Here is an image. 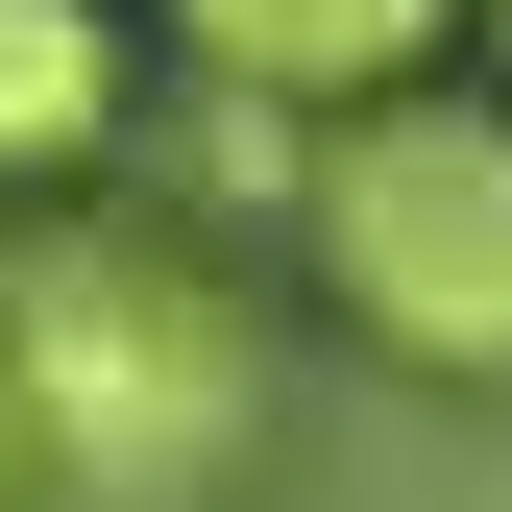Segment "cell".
<instances>
[{"mask_svg": "<svg viewBox=\"0 0 512 512\" xmlns=\"http://www.w3.org/2000/svg\"><path fill=\"white\" fill-rule=\"evenodd\" d=\"M0 391H25V512H196L269 439V342L196 244L25 220L0 244Z\"/></svg>", "mask_w": 512, "mask_h": 512, "instance_id": "6da1fadb", "label": "cell"}, {"mask_svg": "<svg viewBox=\"0 0 512 512\" xmlns=\"http://www.w3.org/2000/svg\"><path fill=\"white\" fill-rule=\"evenodd\" d=\"M317 293L366 317L391 366H439V391H512V98H366L317 122Z\"/></svg>", "mask_w": 512, "mask_h": 512, "instance_id": "7a4b0ae2", "label": "cell"}, {"mask_svg": "<svg viewBox=\"0 0 512 512\" xmlns=\"http://www.w3.org/2000/svg\"><path fill=\"white\" fill-rule=\"evenodd\" d=\"M171 49H196L220 98H293V122H366V98H415L439 49H464V0H171Z\"/></svg>", "mask_w": 512, "mask_h": 512, "instance_id": "3957f363", "label": "cell"}, {"mask_svg": "<svg viewBox=\"0 0 512 512\" xmlns=\"http://www.w3.org/2000/svg\"><path fill=\"white\" fill-rule=\"evenodd\" d=\"M122 147V25L98 0H0V196H74Z\"/></svg>", "mask_w": 512, "mask_h": 512, "instance_id": "277c9868", "label": "cell"}, {"mask_svg": "<svg viewBox=\"0 0 512 512\" xmlns=\"http://www.w3.org/2000/svg\"><path fill=\"white\" fill-rule=\"evenodd\" d=\"M464 49H488V98H512V0H464Z\"/></svg>", "mask_w": 512, "mask_h": 512, "instance_id": "5b68a950", "label": "cell"}, {"mask_svg": "<svg viewBox=\"0 0 512 512\" xmlns=\"http://www.w3.org/2000/svg\"><path fill=\"white\" fill-rule=\"evenodd\" d=\"M0 512H25V391H0Z\"/></svg>", "mask_w": 512, "mask_h": 512, "instance_id": "8992f818", "label": "cell"}]
</instances>
